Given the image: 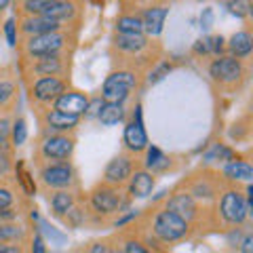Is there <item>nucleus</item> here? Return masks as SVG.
Listing matches in <instances>:
<instances>
[{
    "mask_svg": "<svg viewBox=\"0 0 253 253\" xmlns=\"http://www.w3.org/2000/svg\"><path fill=\"white\" fill-rule=\"evenodd\" d=\"M137 219H139V224L154 236V241L161 245V249L184 243L194 232V228L190 226L184 217H179L177 213H173L167 207L146 209V213H141V215L137 213Z\"/></svg>",
    "mask_w": 253,
    "mask_h": 253,
    "instance_id": "1",
    "label": "nucleus"
},
{
    "mask_svg": "<svg viewBox=\"0 0 253 253\" xmlns=\"http://www.w3.org/2000/svg\"><path fill=\"white\" fill-rule=\"evenodd\" d=\"M215 201H217L215 213H217L219 224H224L228 228L247 226L249 217L253 215V201L247 199V194H245V190H243V184L224 181Z\"/></svg>",
    "mask_w": 253,
    "mask_h": 253,
    "instance_id": "2",
    "label": "nucleus"
},
{
    "mask_svg": "<svg viewBox=\"0 0 253 253\" xmlns=\"http://www.w3.org/2000/svg\"><path fill=\"white\" fill-rule=\"evenodd\" d=\"M76 32L78 30H57V32H46V34L36 36H23L17 38V49L19 57H38V55H53V53H74L76 42Z\"/></svg>",
    "mask_w": 253,
    "mask_h": 253,
    "instance_id": "3",
    "label": "nucleus"
},
{
    "mask_svg": "<svg viewBox=\"0 0 253 253\" xmlns=\"http://www.w3.org/2000/svg\"><path fill=\"white\" fill-rule=\"evenodd\" d=\"M86 207H89L95 215L110 219L112 215H121L123 211L129 209L131 205V196L126 194L125 186H114L108 181H97L89 192L84 194Z\"/></svg>",
    "mask_w": 253,
    "mask_h": 253,
    "instance_id": "4",
    "label": "nucleus"
},
{
    "mask_svg": "<svg viewBox=\"0 0 253 253\" xmlns=\"http://www.w3.org/2000/svg\"><path fill=\"white\" fill-rule=\"evenodd\" d=\"M207 74L211 83L219 86L221 91L234 93L245 86L249 81V66L247 59H239L232 55H215V59L209 61Z\"/></svg>",
    "mask_w": 253,
    "mask_h": 253,
    "instance_id": "5",
    "label": "nucleus"
},
{
    "mask_svg": "<svg viewBox=\"0 0 253 253\" xmlns=\"http://www.w3.org/2000/svg\"><path fill=\"white\" fill-rule=\"evenodd\" d=\"M70 63H72V53H53L38 55V57H19V70L26 83L41 76H59L70 81Z\"/></svg>",
    "mask_w": 253,
    "mask_h": 253,
    "instance_id": "6",
    "label": "nucleus"
},
{
    "mask_svg": "<svg viewBox=\"0 0 253 253\" xmlns=\"http://www.w3.org/2000/svg\"><path fill=\"white\" fill-rule=\"evenodd\" d=\"M76 150V133H55V131H41L38 144L34 150L36 167L51 161H72Z\"/></svg>",
    "mask_w": 253,
    "mask_h": 253,
    "instance_id": "7",
    "label": "nucleus"
},
{
    "mask_svg": "<svg viewBox=\"0 0 253 253\" xmlns=\"http://www.w3.org/2000/svg\"><path fill=\"white\" fill-rule=\"evenodd\" d=\"M38 171V186L44 194L53 192L59 188H78V171L72 165V161H51L42 163L36 167Z\"/></svg>",
    "mask_w": 253,
    "mask_h": 253,
    "instance_id": "8",
    "label": "nucleus"
},
{
    "mask_svg": "<svg viewBox=\"0 0 253 253\" xmlns=\"http://www.w3.org/2000/svg\"><path fill=\"white\" fill-rule=\"evenodd\" d=\"M137 86H139V72L129 68H114L104 81L99 95L104 97V101L125 104Z\"/></svg>",
    "mask_w": 253,
    "mask_h": 253,
    "instance_id": "9",
    "label": "nucleus"
},
{
    "mask_svg": "<svg viewBox=\"0 0 253 253\" xmlns=\"http://www.w3.org/2000/svg\"><path fill=\"white\" fill-rule=\"evenodd\" d=\"M221 184H224V179H221L219 171L203 169V171H196L190 177H186L177 188L186 190V192L192 194L196 201L207 205V203H215L219 190H221Z\"/></svg>",
    "mask_w": 253,
    "mask_h": 253,
    "instance_id": "10",
    "label": "nucleus"
},
{
    "mask_svg": "<svg viewBox=\"0 0 253 253\" xmlns=\"http://www.w3.org/2000/svg\"><path fill=\"white\" fill-rule=\"evenodd\" d=\"M70 86V81L66 78H59V76H41V78H34V81L28 83V91H30V101L34 110L42 108H49L59 95L66 91Z\"/></svg>",
    "mask_w": 253,
    "mask_h": 253,
    "instance_id": "11",
    "label": "nucleus"
},
{
    "mask_svg": "<svg viewBox=\"0 0 253 253\" xmlns=\"http://www.w3.org/2000/svg\"><path fill=\"white\" fill-rule=\"evenodd\" d=\"M38 121H41V131H55V133H76L78 125L83 123V116L61 112L57 108H42L38 110Z\"/></svg>",
    "mask_w": 253,
    "mask_h": 253,
    "instance_id": "12",
    "label": "nucleus"
},
{
    "mask_svg": "<svg viewBox=\"0 0 253 253\" xmlns=\"http://www.w3.org/2000/svg\"><path fill=\"white\" fill-rule=\"evenodd\" d=\"M139 161H137V154H133V152H121V154H116L112 161H110L106 165V169H104V181H108V184H114V186H125L126 181H129L131 177V173L135 171L139 167Z\"/></svg>",
    "mask_w": 253,
    "mask_h": 253,
    "instance_id": "13",
    "label": "nucleus"
},
{
    "mask_svg": "<svg viewBox=\"0 0 253 253\" xmlns=\"http://www.w3.org/2000/svg\"><path fill=\"white\" fill-rule=\"evenodd\" d=\"M17 21V38L23 36H36V34H46V32H57L68 28L70 23H63L57 19L44 17V15H28V17H15ZM76 23V21H74Z\"/></svg>",
    "mask_w": 253,
    "mask_h": 253,
    "instance_id": "14",
    "label": "nucleus"
},
{
    "mask_svg": "<svg viewBox=\"0 0 253 253\" xmlns=\"http://www.w3.org/2000/svg\"><path fill=\"white\" fill-rule=\"evenodd\" d=\"M154 186H156V175H154L152 171H148L146 167H141V165L131 173L129 181L125 184L126 194L131 196V201H135V199H148V196L152 194Z\"/></svg>",
    "mask_w": 253,
    "mask_h": 253,
    "instance_id": "15",
    "label": "nucleus"
},
{
    "mask_svg": "<svg viewBox=\"0 0 253 253\" xmlns=\"http://www.w3.org/2000/svg\"><path fill=\"white\" fill-rule=\"evenodd\" d=\"M83 190L81 186L78 188H59V190H53V192L46 194V201H49V207L51 213L55 217H61L66 211H70L74 205L83 199Z\"/></svg>",
    "mask_w": 253,
    "mask_h": 253,
    "instance_id": "16",
    "label": "nucleus"
},
{
    "mask_svg": "<svg viewBox=\"0 0 253 253\" xmlns=\"http://www.w3.org/2000/svg\"><path fill=\"white\" fill-rule=\"evenodd\" d=\"M167 15H169L167 2H158V4H152V6H148V9L141 11L139 17H141V21H144V34L150 36V38L161 36Z\"/></svg>",
    "mask_w": 253,
    "mask_h": 253,
    "instance_id": "17",
    "label": "nucleus"
},
{
    "mask_svg": "<svg viewBox=\"0 0 253 253\" xmlns=\"http://www.w3.org/2000/svg\"><path fill=\"white\" fill-rule=\"evenodd\" d=\"M86 104H89V95H86L84 91H81V89H70L68 86V89L63 91L51 106L61 110V112L83 116L84 110H86Z\"/></svg>",
    "mask_w": 253,
    "mask_h": 253,
    "instance_id": "18",
    "label": "nucleus"
},
{
    "mask_svg": "<svg viewBox=\"0 0 253 253\" xmlns=\"http://www.w3.org/2000/svg\"><path fill=\"white\" fill-rule=\"evenodd\" d=\"M150 146L148 141V133L144 129V121L133 116L125 126V148L133 154H144V150Z\"/></svg>",
    "mask_w": 253,
    "mask_h": 253,
    "instance_id": "19",
    "label": "nucleus"
},
{
    "mask_svg": "<svg viewBox=\"0 0 253 253\" xmlns=\"http://www.w3.org/2000/svg\"><path fill=\"white\" fill-rule=\"evenodd\" d=\"M219 175L224 181H230V184H247L253 179V167L249 161H241V158H230V161L221 163Z\"/></svg>",
    "mask_w": 253,
    "mask_h": 253,
    "instance_id": "20",
    "label": "nucleus"
},
{
    "mask_svg": "<svg viewBox=\"0 0 253 253\" xmlns=\"http://www.w3.org/2000/svg\"><path fill=\"white\" fill-rule=\"evenodd\" d=\"M228 53L232 57H239V59H249L251 57V51H253V36L249 30H241L236 34L230 36V41L226 44Z\"/></svg>",
    "mask_w": 253,
    "mask_h": 253,
    "instance_id": "21",
    "label": "nucleus"
},
{
    "mask_svg": "<svg viewBox=\"0 0 253 253\" xmlns=\"http://www.w3.org/2000/svg\"><path fill=\"white\" fill-rule=\"evenodd\" d=\"M30 239H32L30 230L23 224H19V219L17 221H2L0 219V241L26 245Z\"/></svg>",
    "mask_w": 253,
    "mask_h": 253,
    "instance_id": "22",
    "label": "nucleus"
},
{
    "mask_svg": "<svg viewBox=\"0 0 253 253\" xmlns=\"http://www.w3.org/2000/svg\"><path fill=\"white\" fill-rule=\"evenodd\" d=\"M125 104H114V101H104V106H101L99 114H97V121L101 126H114L118 123L125 121Z\"/></svg>",
    "mask_w": 253,
    "mask_h": 253,
    "instance_id": "23",
    "label": "nucleus"
},
{
    "mask_svg": "<svg viewBox=\"0 0 253 253\" xmlns=\"http://www.w3.org/2000/svg\"><path fill=\"white\" fill-rule=\"evenodd\" d=\"M114 32L121 34H144V21L137 13H121L114 23Z\"/></svg>",
    "mask_w": 253,
    "mask_h": 253,
    "instance_id": "24",
    "label": "nucleus"
},
{
    "mask_svg": "<svg viewBox=\"0 0 253 253\" xmlns=\"http://www.w3.org/2000/svg\"><path fill=\"white\" fill-rule=\"evenodd\" d=\"M17 84L13 81H0V112H11L17 106Z\"/></svg>",
    "mask_w": 253,
    "mask_h": 253,
    "instance_id": "25",
    "label": "nucleus"
},
{
    "mask_svg": "<svg viewBox=\"0 0 253 253\" xmlns=\"http://www.w3.org/2000/svg\"><path fill=\"white\" fill-rule=\"evenodd\" d=\"M28 139V125L23 118H15V121L11 123V144L13 148H19L26 144Z\"/></svg>",
    "mask_w": 253,
    "mask_h": 253,
    "instance_id": "26",
    "label": "nucleus"
},
{
    "mask_svg": "<svg viewBox=\"0 0 253 253\" xmlns=\"http://www.w3.org/2000/svg\"><path fill=\"white\" fill-rule=\"evenodd\" d=\"M236 154H234V150L230 148V146H226V144H215L213 146L209 152H207V161H211V163H226V161H230V158H234Z\"/></svg>",
    "mask_w": 253,
    "mask_h": 253,
    "instance_id": "27",
    "label": "nucleus"
},
{
    "mask_svg": "<svg viewBox=\"0 0 253 253\" xmlns=\"http://www.w3.org/2000/svg\"><path fill=\"white\" fill-rule=\"evenodd\" d=\"M171 70H173V66H171L169 61H156L154 66L148 70V83H150V84L161 83L165 76H169Z\"/></svg>",
    "mask_w": 253,
    "mask_h": 253,
    "instance_id": "28",
    "label": "nucleus"
},
{
    "mask_svg": "<svg viewBox=\"0 0 253 253\" xmlns=\"http://www.w3.org/2000/svg\"><path fill=\"white\" fill-rule=\"evenodd\" d=\"M228 9H230L232 15H236V17H249L251 11H253V4H251V0H228Z\"/></svg>",
    "mask_w": 253,
    "mask_h": 253,
    "instance_id": "29",
    "label": "nucleus"
},
{
    "mask_svg": "<svg viewBox=\"0 0 253 253\" xmlns=\"http://www.w3.org/2000/svg\"><path fill=\"white\" fill-rule=\"evenodd\" d=\"M17 199H19V194L15 192V188L13 186H6L4 181H2V184H0V209L17 205Z\"/></svg>",
    "mask_w": 253,
    "mask_h": 253,
    "instance_id": "30",
    "label": "nucleus"
},
{
    "mask_svg": "<svg viewBox=\"0 0 253 253\" xmlns=\"http://www.w3.org/2000/svg\"><path fill=\"white\" fill-rule=\"evenodd\" d=\"M249 131H251V126H249V116H247L245 123H234L232 125L230 137L236 139V141H245V139H249Z\"/></svg>",
    "mask_w": 253,
    "mask_h": 253,
    "instance_id": "31",
    "label": "nucleus"
},
{
    "mask_svg": "<svg viewBox=\"0 0 253 253\" xmlns=\"http://www.w3.org/2000/svg\"><path fill=\"white\" fill-rule=\"evenodd\" d=\"M15 171L13 152H0V179H6Z\"/></svg>",
    "mask_w": 253,
    "mask_h": 253,
    "instance_id": "32",
    "label": "nucleus"
},
{
    "mask_svg": "<svg viewBox=\"0 0 253 253\" xmlns=\"http://www.w3.org/2000/svg\"><path fill=\"white\" fill-rule=\"evenodd\" d=\"M101 106H104V97L101 95H95V97H89V104H86V110L83 118H86V121H91V118H97Z\"/></svg>",
    "mask_w": 253,
    "mask_h": 253,
    "instance_id": "33",
    "label": "nucleus"
},
{
    "mask_svg": "<svg viewBox=\"0 0 253 253\" xmlns=\"http://www.w3.org/2000/svg\"><path fill=\"white\" fill-rule=\"evenodd\" d=\"M2 30H4V36H6V42H9V46H11V49H15V44H17V21H15V17L4 21Z\"/></svg>",
    "mask_w": 253,
    "mask_h": 253,
    "instance_id": "34",
    "label": "nucleus"
},
{
    "mask_svg": "<svg viewBox=\"0 0 253 253\" xmlns=\"http://www.w3.org/2000/svg\"><path fill=\"white\" fill-rule=\"evenodd\" d=\"M112 239H106V241H95V243H89L84 247V251H89V253H108V251H114L112 247Z\"/></svg>",
    "mask_w": 253,
    "mask_h": 253,
    "instance_id": "35",
    "label": "nucleus"
},
{
    "mask_svg": "<svg viewBox=\"0 0 253 253\" xmlns=\"http://www.w3.org/2000/svg\"><path fill=\"white\" fill-rule=\"evenodd\" d=\"M192 53L209 57L211 55V38H201V41H196V44L192 46Z\"/></svg>",
    "mask_w": 253,
    "mask_h": 253,
    "instance_id": "36",
    "label": "nucleus"
},
{
    "mask_svg": "<svg viewBox=\"0 0 253 253\" xmlns=\"http://www.w3.org/2000/svg\"><path fill=\"white\" fill-rule=\"evenodd\" d=\"M236 251H241V253H249V251H253V236H251L249 230L243 234V239L239 241V245H236Z\"/></svg>",
    "mask_w": 253,
    "mask_h": 253,
    "instance_id": "37",
    "label": "nucleus"
},
{
    "mask_svg": "<svg viewBox=\"0 0 253 253\" xmlns=\"http://www.w3.org/2000/svg\"><path fill=\"white\" fill-rule=\"evenodd\" d=\"M30 243H32V251H34V253H44V251H46L44 239H42L41 232H34V236L30 239Z\"/></svg>",
    "mask_w": 253,
    "mask_h": 253,
    "instance_id": "38",
    "label": "nucleus"
},
{
    "mask_svg": "<svg viewBox=\"0 0 253 253\" xmlns=\"http://www.w3.org/2000/svg\"><path fill=\"white\" fill-rule=\"evenodd\" d=\"M224 38L221 36H211V55H224L226 46H224Z\"/></svg>",
    "mask_w": 253,
    "mask_h": 253,
    "instance_id": "39",
    "label": "nucleus"
},
{
    "mask_svg": "<svg viewBox=\"0 0 253 253\" xmlns=\"http://www.w3.org/2000/svg\"><path fill=\"white\" fill-rule=\"evenodd\" d=\"M23 251V245L21 243H6V241H0V253H21Z\"/></svg>",
    "mask_w": 253,
    "mask_h": 253,
    "instance_id": "40",
    "label": "nucleus"
},
{
    "mask_svg": "<svg viewBox=\"0 0 253 253\" xmlns=\"http://www.w3.org/2000/svg\"><path fill=\"white\" fill-rule=\"evenodd\" d=\"M205 28H211V11L205 13Z\"/></svg>",
    "mask_w": 253,
    "mask_h": 253,
    "instance_id": "41",
    "label": "nucleus"
},
{
    "mask_svg": "<svg viewBox=\"0 0 253 253\" xmlns=\"http://www.w3.org/2000/svg\"><path fill=\"white\" fill-rule=\"evenodd\" d=\"M13 2V0H0V13H2L4 9H6V6H9Z\"/></svg>",
    "mask_w": 253,
    "mask_h": 253,
    "instance_id": "42",
    "label": "nucleus"
}]
</instances>
